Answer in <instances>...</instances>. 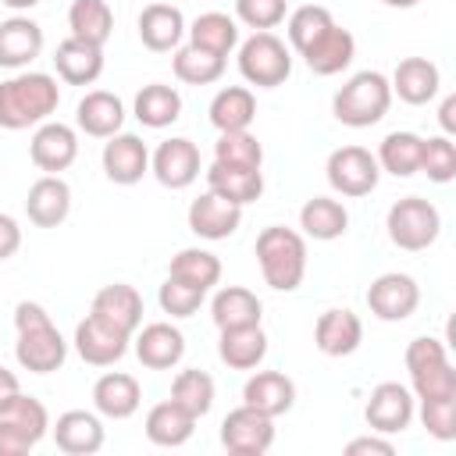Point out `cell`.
Here are the masks:
<instances>
[{
    "label": "cell",
    "instance_id": "cell-1",
    "mask_svg": "<svg viewBox=\"0 0 456 456\" xmlns=\"http://www.w3.org/2000/svg\"><path fill=\"white\" fill-rule=\"evenodd\" d=\"M61 103V86L46 71H18L0 82V128L21 132L50 121Z\"/></svg>",
    "mask_w": 456,
    "mask_h": 456
},
{
    "label": "cell",
    "instance_id": "cell-2",
    "mask_svg": "<svg viewBox=\"0 0 456 456\" xmlns=\"http://www.w3.org/2000/svg\"><path fill=\"white\" fill-rule=\"evenodd\" d=\"M14 328H18V342H14V356L28 374H53L64 367L68 360V342L57 331V324L50 321V314L39 303L21 299L14 306Z\"/></svg>",
    "mask_w": 456,
    "mask_h": 456
},
{
    "label": "cell",
    "instance_id": "cell-3",
    "mask_svg": "<svg viewBox=\"0 0 456 456\" xmlns=\"http://www.w3.org/2000/svg\"><path fill=\"white\" fill-rule=\"evenodd\" d=\"M256 264L274 292H296L306 274V239L296 228L267 224L256 235Z\"/></svg>",
    "mask_w": 456,
    "mask_h": 456
},
{
    "label": "cell",
    "instance_id": "cell-4",
    "mask_svg": "<svg viewBox=\"0 0 456 456\" xmlns=\"http://www.w3.org/2000/svg\"><path fill=\"white\" fill-rule=\"evenodd\" d=\"M392 107V86L381 71H356L331 100V114L349 128L378 125Z\"/></svg>",
    "mask_w": 456,
    "mask_h": 456
},
{
    "label": "cell",
    "instance_id": "cell-5",
    "mask_svg": "<svg viewBox=\"0 0 456 456\" xmlns=\"http://www.w3.org/2000/svg\"><path fill=\"white\" fill-rule=\"evenodd\" d=\"M406 370H410V385L417 399H449L456 395V370L449 363V353L438 338L431 335H417L406 346Z\"/></svg>",
    "mask_w": 456,
    "mask_h": 456
},
{
    "label": "cell",
    "instance_id": "cell-6",
    "mask_svg": "<svg viewBox=\"0 0 456 456\" xmlns=\"http://www.w3.org/2000/svg\"><path fill=\"white\" fill-rule=\"evenodd\" d=\"M385 228H388V239L392 246L406 249V253H420L428 249L438 232H442V214L431 200L424 196H403L388 207L385 214Z\"/></svg>",
    "mask_w": 456,
    "mask_h": 456
},
{
    "label": "cell",
    "instance_id": "cell-7",
    "mask_svg": "<svg viewBox=\"0 0 456 456\" xmlns=\"http://www.w3.org/2000/svg\"><path fill=\"white\" fill-rule=\"evenodd\" d=\"M239 71L256 89H278L292 75V50L274 32H253L239 43Z\"/></svg>",
    "mask_w": 456,
    "mask_h": 456
},
{
    "label": "cell",
    "instance_id": "cell-8",
    "mask_svg": "<svg viewBox=\"0 0 456 456\" xmlns=\"http://www.w3.org/2000/svg\"><path fill=\"white\" fill-rule=\"evenodd\" d=\"M324 171H328V185L338 196H349V200L370 196L378 189V178H381V167H378L374 153L363 150V146H338V150H331Z\"/></svg>",
    "mask_w": 456,
    "mask_h": 456
},
{
    "label": "cell",
    "instance_id": "cell-9",
    "mask_svg": "<svg viewBox=\"0 0 456 456\" xmlns=\"http://www.w3.org/2000/svg\"><path fill=\"white\" fill-rule=\"evenodd\" d=\"M221 445L232 456H264L274 445V417L253 410V406H235L221 420Z\"/></svg>",
    "mask_w": 456,
    "mask_h": 456
},
{
    "label": "cell",
    "instance_id": "cell-10",
    "mask_svg": "<svg viewBox=\"0 0 456 456\" xmlns=\"http://www.w3.org/2000/svg\"><path fill=\"white\" fill-rule=\"evenodd\" d=\"M363 420L374 435H399L410 428L413 420V392L399 381H381L370 388L367 406H363Z\"/></svg>",
    "mask_w": 456,
    "mask_h": 456
},
{
    "label": "cell",
    "instance_id": "cell-11",
    "mask_svg": "<svg viewBox=\"0 0 456 456\" xmlns=\"http://www.w3.org/2000/svg\"><path fill=\"white\" fill-rule=\"evenodd\" d=\"M367 306L378 321H388V324L406 321L420 306V285L410 274H399V271L378 274L367 289Z\"/></svg>",
    "mask_w": 456,
    "mask_h": 456
},
{
    "label": "cell",
    "instance_id": "cell-12",
    "mask_svg": "<svg viewBox=\"0 0 456 456\" xmlns=\"http://www.w3.org/2000/svg\"><path fill=\"white\" fill-rule=\"evenodd\" d=\"M150 171H153V178L164 185V189H189L196 178H200V150H196V142L192 139H185V135H175V139H164L157 150H153V157H150Z\"/></svg>",
    "mask_w": 456,
    "mask_h": 456
},
{
    "label": "cell",
    "instance_id": "cell-13",
    "mask_svg": "<svg viewBox=\"0 0 456 456\" xmlns=\"http://www.w3.org/2000/svg\"><path fill=\"white\" fill-rule=\"evenodd\" d=\"M128 342H132L128 331H121V328H114V324H107V321H100L93 314H86L78 321V328H75V353L89 367H110V363H118L128 353Z\"/></svg>",
    "mask_w": 456,
    "mask_h": 456
},
{
    "label": "cell",
    "instance_id": "cell-14",
    "mask_svg": "<svg viewBox=\"0 0 456 456\" xmlns=\"http://www.w3.org/2000/svg\"><path fill=\"white\" fill-rule=\"evenodd\" d=\"M28 157L39 171L46 175H61L75 164L78 157V132L64 121H43L36 125L32 132V142H28Z\"/></svg>",
    "mask_w": 456,
    "mask_h": 456
},
{
    "label": "cell",
    "instance_id": "cell-15",
    "mask_svg": "<svg viewBox=\"0 0 456 456\" xmlns=\"http://www.w3.org/2000/svg\"><path fill=\"white\" fill-rule=\"evenodd\" d=\"M189 232L192 235H200V239H207V242H221V239H228V235H235L239 232V224H242V207L239 203H228L224 196H217V192H203V196H196L192 203H189Z\"/></svg>",
    "mask_w": 456,
    "mask_h": 456
},
{
    "label": "cell",
    "instance_id": "cell-16",
    "mask_svg": "<svg viewBox=\"0 0 456 456\" xmlns=\"http://www.w3.org/2000/svg\"><path fill=\"white\" fill-rule=\"evenodd\" d=\"M103 175L114 182V185H135L142 182V175L150 171V150L139 135L132 132H118L103 142Z\"/></svg>",
    "mask_w": 456,
    "mask_h": 456
},
{
    "label": "cell",
    "instance_id": "cell-17",
    "mask_svg": "<svg viewBox=\"0 0 456 456\" xmlns=\"http://www.w3.org/2000/svg\"><path fill=\"white\" fill-rule=\"evenodd\" d=\"M25 214L36 228H57L71 214V185L61 175H43L28 185Z\"/></svg>",
    "mask_w": 456,
    "mask_h": 456
},
{
    "label": "cell",
    "instance_id": "cell-18",
    "mask_svg": "<svg viewBox=\"0 0 456 456\" xmlns=\"http://www.w3.org/2000/svg\"><path fill=\"white\" fill-rule=\"evenodd\" d=\"M135 356L150 370H171L185 356V335L167 321L142 324L139 335H135Z\"/></svg>",
    "mask_w": 456,
    "mask_h": 456
},
{
    "label": "cell",
    "instance_id": "cell-19",
    "mask_svg": "<svg viewBox=\"0 0 456 456\" xmlns=\"http://www.w3.org/2000/svg\"><path fill=\"white\" fill-rule=\"evenodd\" d=\"M392 86V96H399L403 103L410 107H424L438 96V86H442V75H438V64L428 61V57H403L388 78Z\"/></svg>",
    "mask_w": 456,
    "mask_h": 456
},
{
    "label": "cell",
    "instance_id": "cell-20",
    "mask_svg": "<svg viewBox=\"0 0 456 456\" xmlns=\"http://www.w3.org/2000/svg\"><path fill=\"white\" fill-rule=\"evenodd\" d=\"M360 342H363V321L346 306L324 310L314 324V346L324 356H349L360 349Z\"/></svg>",
    "mask_w": 456,
    "mask_h": 456
},
{
    "label": "cell",
    "instance_id": "cell-21",
    "mask_svg": "<svg viewBox=\"0 0 456 456\" xmlns=\"http://www.w3.org/2000/svg\"><path fill=\"white\" fill-rule=\"evenodd\" d=\"M43 28L28 14H11L0 21V68L21 71L43 53Z\"/></svg>",
    "mask_w": 456,
    "mask_h": 456
},
{
    "label": "cell",
    "instance_id": "cell-22",
    "mask_svg": "<svg viewBox=\"0 0 456 456\" xmlns=\"http://www.w3.org/2000/svg\"><path fill=\"white\" fill-rule=\"evenodd\" d=\"M135 28H139V39H142L146 50L167 53V50H178V43L185 36V14L175 4L157 0V4H150V7L139 11Z\"/></svg>",
    "mask_w": 456,
    "mask_h": 456
},
{
    "label": "cell",
    "instance_id": "cell-23",
    "mask_svg": "<svg viewBox=\"0 0 456 456\" xmlns=\"http://www.w3.org/2000/svg\"><path fill=\"white\" fill-rule=\"evenodd\" d=\"M93 317L135 335L139 324H142V296L135 285H125V281H114V285H103L96 296H93V306H89Z\"/></svg>",
    "mask_w": 456,
    "mask_h": 456
},
{
    "label": "cell",
    "instance_id": "cell-24",
    "mask_svg": "<svg viewBox=\"0 0 456 456\" xmlns=\"http://www.w3.org/2000/svg\"><path fill=\"white\" fill-rule=\"evenodd\" d=\"M142 403V388L132 374L125 370H107L96 378L93 385V406L100 417H110V420H128Z\"/></svg>",
    "mask_w": 456,
    "mask_h": 456
},
{
    "label": "cell",
    "instance_id": "cell-25",
    "mask_svg": "<svg viewBox=\"0 0 456 456\" xmlns=\"http://www.w3.org/2000/svg\"><path fill=\"white\" fill-rule=\"evenodd\" d=\"M75 125H78L86 135H93V139H110V135H118L121 125H125V103H121V96H114V93H107V89L86 93V96L78 100V107H75Z\"/></svg>",
    "mask_w": 456,
    "mask_h": 456
},
{
    "label": "cell",
    "instance_id": "cell-26",
    "mask_svg": "<svg viewBox=\"0 0 456 456\" xmlns=\"http://www.w3.org/2000/svg\"><path fill=\"white\" fill-rule=\"evenodd\" d=\"M242 403L267 417H281L296 406V385L281 370H256L242 385Z\"/></svg>",
    "mask_w": 456,
    "mask_h": 456
},
{
    "label": "cell",
    "instance_id": "cell-27",
    "mask_svg": "<svg viewBox=\"0 0 456 456\" xmlns=\"http://www.w3.org/2000/svg\"><path fill=\"white\" fill-rule=\"evenodd\" d=\"M50 431H53L57 449L68 452V456H93V452L103 449V424L89 410H68V413H61Z\"/></svg>",
    "mask_w": 456,
    "mask_h": 456
},
{
    "label": "cell",
    "instance_id": "cell-28",
    "mask_svg": "<svg viewBox=\"0 0 456 456\" xmlns=\"http://www.w3.org/2000/svg\"><path fill=\"white\" fill-rule=\"evenodd\" d=\"M303 61H306V68L314 71V75H338V71H346L349 64H353V57H356V39H353V32L349 28H342V25H331L324 36H317L303 53H299Z\"/></svg>",
    "mask_w": 456,
    "mask_h": 456
},
{
    "label": "cell",
    "instance_id": "cell-29",
    "mask_svg": "<svg viewBox=\"0 0 456 456\" xmlns=\"http://www.w3.org/2000/svg\"><path fill=\"white\" fill-rule=\"evenodd\" d=\"M53 68H57V78L68 86H93L103 75V46L68 36L53 50Z\"/></svg>",
    "mask_w": 456,
    "mask_h": 456
},
{
    "label": "cell",
    "instance_id": "cell-30",
    "mask_svg": "<svg viewBox=\"0 0 456 456\" xmlns=\"http://www.w3.org/2000/svg\"><path fill=\"white\" fill-rule=\"evenodd\" d=\"M217 356L221 363H228L232 370H256L267 356V335L260 324H246V328H221L217 338Z\"/></svg>",
    "mask_w": 456,
    "mask_h": 456
},
{
    "label": "cell",
    "instance_id": "cell-31",
    "mask_svg": "<svg viewBox=\"0 0 456 456\" xmlns=\"http://www.w3.org/2000/svg\"><path fill=\"white\" fill-rule=\"evenodd\" d=\"M207 189L224 196L228 203H256L264 192V171L260 167H232V164H210L207 167Z\"/></svg>",
    "mask_w": 456,
    "mask_h": 456
},
{
    "label": "cell",
    "instance_id": "cell-32",
    "mask_svg": "<svg viewBox=\"0 0 456 456\" xmlns=\"http://www.w3.org/2000/svg\"><path fill=\"white\" fill-rule=\"evenodd\" d=\"M210 317L221 328H246V324H260L264 317V303L256 299V292H249L246 285H224L214 292L210 299Z\"/></svg>",
    "mask_w": 456,
    "mask_h": 456
},
{
    "label": "cell",
    "instance_id": "cell-33",
    "mask_svg": "<svg viewBox=\"0 0 456 456\" xmlns=\"http://www.w3.org/2000/svg\"><path fill=\"white\" fill-rule=\"evenodd\" d=\"M146 438L153 442V445H160V449H178V445H185L189 438H192V431H196V417L192 413H185L178 403H171V399H164V403H157L150 413H146Z\"/></svg>",
    "mask_w": 456,
    "mask_h": 456
},
{
    "label": "cell",
    "instance_id": "cell-34",
    "mask_svg": "<svg viewBox=\"0 0 456 456\" xmlns=\"http://www.w3.org/2000/svg\"><path fill=\"white\" fill-rule=\"evenodd\" d=\"M299 228L306 239H317V242L342 239L349 228V210L331 196H314L299 207Z\"/></svg>",
    "mask_w": 456,
    "mask_h": 456
},
{
    "label": "cell",
    "instance_id": "cell-35",
    "mask_svg": "<svg viewBox=\"0 0 456 456\" xmlns=\"http://www.w3.org/2000/svg\"><path fill=\"white\" fill-rule=\"evenodd\" d=\"M256 118V96L246 86H224L210 100V125L217 132H246Z\"/></svg>",
    "mask_w": 456,
    "mask_h": 456
},
{
    "label": "cell",
    "instance_id": "cell-36",
    "mask_svg": "<svg viewBox=\"0 0 456 456\" xmlns=\"http://www.w3.org/2000/svg\"><path fill=\"white\" fill-rule=\"evenodd\" d=\"M139 125L146 128H167L182 118V96L175 86H164V82H150L135 93V103H132Z\"/></svg>",
    "mask_w": 456,
    "mask_h": 456
},
{
    "label": "cell",
    "instance_id": "cell-37",
    "mask_svg": "<svg viewBox=\"0 0 456 456\" xmlns=\"http://www.w3.org/2000/svg\"><path fill=\"white\" fill-rule=\"evenodd\" d=\"M68 28H71V39L103 46L110 39V32H114V11H110L107 0H71Z\"/></svg>",
    "mask_w": 456,
    "mask_h": 456
},
{
    "label": "cell",
    "instance_id": "cell-38",
    "mask_svg": "<svg viewBox=\"0 0 456 456\" xmlns=\"http://www.w3.org/2000/svg\"><path fill=\"white\" fill-rule=\"evenodd\" d=\"M185 32H189V43L192 46L210 50V53H221V57H228L239 46V21L228 18L224 11H203Z\"/></svg>",
    "mask_w": 456,
    "mask_h": 456
},
{
    "label": "cell",
    "instance_id": "cell-39",
    "mask_svg": "<svg viewBox=\"0 0 456 456\" xmlns=\"http://www.w3.org/2000/svg\"><path fill=\"white\" fill-rule=\"evenodd\" d=\"M420 150H424V139L417 132H388L374 153L378 167L395 175V178H410L420 171Z\"/></svg>",
    "mask_w": 456,
    "mask_h": 456
},
{
    "label": "cell",
    "instance_id": "cell-40",
    "mask_svg": "<svg viewBox=\"0 0 456 456\" xmlns=\"http://www.w3.org/2000/svg\"><path fill=\"white\" fill-rule=\"evenodd\" d=\"M224 64L228 57L221 53H210V50H200V46H178L175 57H171V68H175V78L185 82V86H210L224 75Z\"/></svg>",
    "mask_w": 456,
    "mask_h": 456
},
{
    "label": "cell",
    "instance_id": "cell-41",
    "mask_svg": "<svg viewBox=\"0 0 456 456\" xmlns=\"http://www.w3.org/2000/svg\"><path fill=\"white\" fill-rule=\"evenodd\" d=\"M167 274L178 278V281H189L203 292H210L217 281H221V260L210 253V249H200V246H189V249H178L167 264Z\"/></svg>",
    "mask_w": 456,
    "mask_h": 456
},
{
    "label": "cell",
    "instance_id": "cell-42",
    "mask_svg": "<svg viewBox=\"0 0 456 456\" xmlns=\"http://www.w3.org/2000/svg\"><path fill=\"white\" fill-rule=\"evenodd\" d=\"M171 403H178L185 413H192L196 420L210 413L214 406V378L200 367H185L175 374L171 381Z\"/></svg>",
    "mask_w": 456,
    "mask_h": 456
},
{
    "label": "cell",
    "instance_id": "cell-43",
    "mask_svg": "<svg viewBox=\"0 0 456 456\" xmlns=\"http://www.w3.org/2000/svg\"><path fill=\"white\" fill-rule=\"evenodd\" d=\"M331 25H335V18H331L328 7H321V4H303V7H296V11L289 14V21H285L289 50L303 53V50H306L317 36H324Z\"/></svg>",
    "mask_w": 456,
    "mask_h": 456
},
{
    "label": "cell",
    "instance_id": "cell-44",
    "mask_svg": "<svg viewBox=\"0 0 456 456\" xmlns=\"http://www.w3.org/2000/svg\"><path fill=\"white\" fill-rule=\"evenodd\" d=\"M0 420L11 424V428H18L21 435H28L36 445H39L43 435L50 431V413H46V406H43L36 395H25V392H18V395L0 410Z\"/></svg>",
    "mask_w": 456,
    "mask_h": 456
},
{
    "label": "cell",
    "instance_id": "cell-45",
    "mask_svg": "<svg viewBox=\"0 0 456 456\" xmlns=\"http://www.w3.org/2000/svg\"><path fill=\"white\" fill-rule=\"evenodd\" d=\"M214 160L232 164V167H260L264 164V146L249 128L246 132H221L217 142H214Z\"/></svg>",
    "mask_w": 456,
    "mask_h": 456
},
{
    "label": "cell",
    "instance_id": "cell-46",
    "mask_svg": "<svg viewBox=\"0 0 456 456\" xmlns=\"http://www.w3.org/2000/svg\"><path fill=\"white\" fill-rule=\"evenodd\" d=\"M420 171H424L431 182H438V185L452 182V178H456V142H452L449 135H431V139H424Z\"/></svg>",
    "mask_w": 456,
    "mask_h": 456
},
{
    "label": "cell",
    "instance_id": "cell-47",
    "mask_svg": "<svg viewBox=\"0 0 456 456\" xmlns=\"http://www.w3.org/2000/svg\"><path fill=\"white\" fill-rule=\"evenodd\" d=\"M289 0H235V21L253 32H271L285 21Z\"/></svg>",
    "mask_w": 456,
    "mask_h": 456
},
{
    "label": "cell",
    "instance_id": "cell-48",
    "mask_svg": "<svg viewBox=\"0 0 456 456\" xmlns=\"http://www.w3.org/2000/svg\"><path fill=\"white\" fill-rule=\"evenodd\" d=\"M203 289H196V285H189V281H178V278H171L167 274V281L160 285V292H157V303H160V310L164 314H171V317H192L200 306H203Z\"/></svg>",
    "mask_w": 456,
    "mask_h": 456
},
{
    "label": "cell",
    "instance_id": "cell-49",
    "mask_svg": "<svg viewBox=\"0 0 456 456\" xmlns=\"http://www.w3.org/2000/svg\"><path fill=\"white\" fill-rule=\"evenodd\" d=\"M420 424L431 438L452 442L456 438V395L449 399H420Z\"/></svg>",
    "mask_w": 456,
    "mask_h": 456
},
{
    "label": "cell",
    "instance_id": "cell-50",
    "mask_svg": "<svg viewBox=\"0 0 456 456\" xmlns=\"http://www.w3.org/2000/svg\"><path fill=\"white\" fill-rule=\"evenodd\" d=\"M28 449H36V442L28 435H21L18 428L0 420V456H25Z\"/></svg>",
    "mask_w": 456,
    "mask_h": 456
},
{
    "label": "cell",
    "instance_id": "cell-51",
    "mask_svg": "<svg viewBox=\"0 0 456 456\" xmlns=\"http://www.w3.org/2000/svg\"><path fill=\"white\" fill-rule=\"evenodd\" d=\"M21 249V228L11 214H0V260H11Z\"/></svg>",
    "mask_w": 456,
    "mask_h": 456
},
{
    "label": "cell",
    "instance_id": "cell-52",
    "mask_svg": "<svg viewBox=\"0 0 456 456\" xmlns=\"http://www.w3.org/2000/svg\"><path fill=\"white\" fill-rule=\"evenodd\" d=\"M346 452H349V456H363V452H370V456H392V452H395V445H392L388 438L363 435V438H353V442L346 445Z\"/></svg>",
    "mask_w": 456,
    "mask_h": 456
},
{
    "label": "cell",
    "instance_id": "cell-53",
    "mask_svg": "<svg viewBox=\"0 0 456 456\" xmlns=\"http://www.w3.org/2000/svg\"><path fill=\"white\" fill-rule=\"evenodd\" d=\"M21 392V381H18V374L14 370H7V367H0V410L14 399Z\"/></svg>",
    "mask_w": 456,
    "mask_h": 456
},
{
    "label": "cell",
    "instance_id": "cell-54",
    "mask_svg": "<svg viewBox=\"0 0 456 456\" xmlns=\"http://www.w3.org/2000/svg\"><path fill=\"white\" fill-rule=\"evenodd\" d=\"M438 121L445 132H456V96H445L442 107H438Z\"/></svg>",
    "mask_w": 456,
    "mask_h": 456
},
{
    "label": "cell",
    "instance_id": "cell-55",
    "mask_svg": "<svg viewBox=\"0 0 456 456\" xmlns=\"http://www.w3.org/2000/svg\"><path fill=\"white\" fill-rule=\"evenodd\" d=\"M0 4H4V7H11V11H18V14H21V11H32V7H36V4H43V0H0Z\"/></svg>",
    "mask_w": 456,
    "mask_h": 456
},
{
    "label": "cell",
    "instance_id": "cell-56",
    "mask_svg": "<svg viewBox=\"0 0 456 456\" xmlns=\"http://www.w3.org/2000/svg\"><path fill=\"white\" fill-rule=\"evenodd\" d=\"M385 7H417L420 0H381Z\"/></svg>",
    "mask_w": 456,
    "mask_h": 456
}]
</instances>
